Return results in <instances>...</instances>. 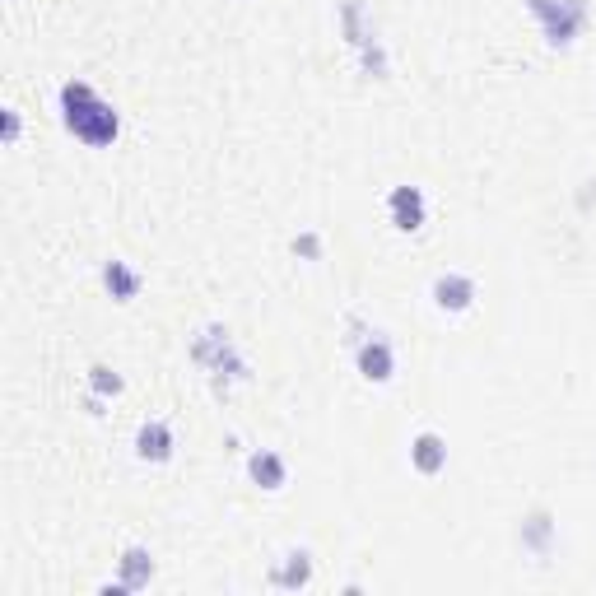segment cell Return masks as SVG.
<instances>
[{
  "label": "cell",
  "instance_id": "1",
  "mask_svg": "<svg viewBox=\"0 0 596 596\" xmlns=\"http://www.w3.org/2000/svg\"><path fill=\"white\" fill-rule=\"evenodd\" d=\"M61 122H66L70 136L80 140V145H89V149H108L112 140L122 136V117H117V108L103 103V98L94 94V84H84V80L61 84Z\"/></svg>",
  "mask_w": 596,
  "mask_h": 596
},
{
  "label": "cell",
  "instance_id": "2",
  "mask_svg": "<svg viewBox=\"0 0 596 596\" xmlns=\"http://www.w3.org/2000/svg\"><path fill=\"white\" fill-rule=\"evenodd\" d=\"M527 5H531V14L541 19L550 47H569V42L587 28V5L583 0H527Z\"/></svg>",
  "mask_w": 596,
  "mask_h": 596
},
{
  "label": "cell",
  "instance_id": "3",
  "mask_svg": "<svg viewBox=\"0 0 596 596\" xmlns=\"http://www.w3.org/2000/svg\"><path fill=\"white\" fill-rule=\"evenodd\" d=\"M387 219H392V229L401 233H420L424 219H429V201H424L420 187H396L387 196Z\"/></svg>",
  "mask_w": 596,
  "mask_h": 596
},
{
  "label": "cell",
  "instance_id": "4",
  "mask_svg": "<svg viewBox=\"0 0 596 596\" xmlns=\"http://www.w3.org/2000/svg\"><path fill=\"white\" fill-rule=\"evenodd\" d=\"M359 373H364L368 382H392V373H396V354H392V340L387 336H373L368 331L364 340H359Z\"/></svg>",
  "mask_w": 596,
  "mask_h": 596
},
{
  "label": "cell",
  "instance_id": "5",
  "mask_svg": "<svg viewBox=\"0 0 596 596\" xmlns=\"http://www.w3.org/2000/svg\"><path fill=\"white\" fill-rule=\"evenodd\" d=\"M434 303L443 312H466L475 303V280L461 271H447L434 280Z\"/></svg>",
  "mask_w": 596,
  "mask_h": 596
},
{
  "label": "cell",
  "instance_id": "6",
  "mask_svg": "<svg viewBox=\"0 0 596 596\" xmlns=\"http://www.w3.org/2000/svg\"><path fill=\"white\" fill-rule=\"evenodd\" d=\"M149 578H154V559H149V550L131 545V550L117 559V583H112V592H140Z\"/></svg>",
  "mask_w": 596,
  "mask_h": 596
},
{
  "label": "cell",
  "instance_id": "7",
  "mask_svg": "<svg viewBox=\"0 0 596 596\" xmlns=\"http://www.w3.org/2000/svg\"><path fill=\"white\" fill-rule=\"evenodd\" d=\"M173 429H168V424L163 420H149V424H140V434H136V457L140 461H154V466H159V461H168L173 457Z\"/></svg>",
  "mask_w": 596,
  "mask_h": 596
},
{
  "label": "cell",
  "instance_id": "8",
  "mask_svg": "<svg viewBox=\"0 0 596 596\" xmlns=\"http://www.w3.org/2000/svg\"><path fill=\"white\" fill-rule=\"evenodd\" d=\"M103 285H108V294L117 298V303H131V298L145 289V275H140L136 266H126V261L112 257L108 266H103Z\"/></svg>",
  "mask_w": 596,
  "mask_h": 596
},
{
  "label": "cell",
  "instance_id": "9",
  "mask_svg": "<svg viewBox=\"0 0 596 596\" xmlns=\"http://www.w3.org/2000/svg\"><path fill=\"white\" fill-rule=\"evenodd\" d=\"M247 475H252L261 489H271V494H275V489H285L289 466H285L280 452H266V447H261V452H252V461H247Z\"/></svg>",
  "mask_w": 596,
  "mask_h": 596
},
{
  "label": "cell",
  "instance_id": "10",
  "mask_svg": "<svg viewBox=\"0 0 596 596\" xmlns=\"http://www.w3.org/2000/svg\"><path fill=\"white\" fill-rule=\"evenodd\" d=\"M410 461H415V471L420 475H438L447 466V443L438 434H420L410 443Z\"/></svg>",
  "mask_w": 596,
  "mask_h": 596
},
{
  "label": "cell",
  "instance_id": "11",
  "mask_svg": "<svg viewBox=\"0 0 596 596\" xmlns=\"http://www.w3.org/2000/svg\"><path fill=\"white\" fill-rule=\"evenodd\" d=\"M275 587H308L312 583V555L308 550H294V555H285V569L271 573Z\"/></svg>",
  "mask_w": 596,
  "mask_h": 596
},
{
  "label": "cell",
  "instance_id": "12",
  "mask_svg": "<svg viewBox=\"0 0 596 596\" xmlns=\"http://www.w3.org/2000/svg\"><path fill=\"white\" fill-rule=\"evenodd\" d=\"M108 396H122V378L108 364H94L89 368V406H103Z\"/></svg>",
  "mask_w": 596,
  "mask_h": 596
},
{
  "label": "cell",
  "instance_id": "13",
  "mask_svg": "<svg viewBox=\"0 0 596 596\" xmlns=\"http://www.w3.org/2000/svg\"><path fill=\"white\" fill-rule=\"evenodd\" d=\"M522 541H527L531 550H545V541H550V517L536 513L531 522H522Z\"/></svg>",
  "mask_w": 596,
  "mask_h": 596
},
{
  "label": "cell",
  "instance_id": "14",
  "mask_svg": "<svg viewBox=\"0 0 596 596\" xmlns=\"http://www.w3.org/2000/svg\"><path fill=\"white\" fill-rule=\"evenodd\" d=\"M19 131H24V122H19V112L5 108V112H0V140H5V145H19Z\"/></svg>",
  "mask_w": 596,
  "mask_h": 596
},
{
  "label": "cell",
  "instance_id": "15",
  "mask_svg": "<svg viewBox=\"0 0 596 596\" xmlns=\"http://www.w3.org/2000/svg\"><path fill=\"white\" fill-rule=\"evenodd\" d=\"M294 252L298 257H317V252H322V238H317V233H303V238H294Z\"/></svg>",
  "mask_w": 596,
  "mask_h": 596
}]
</instances>
